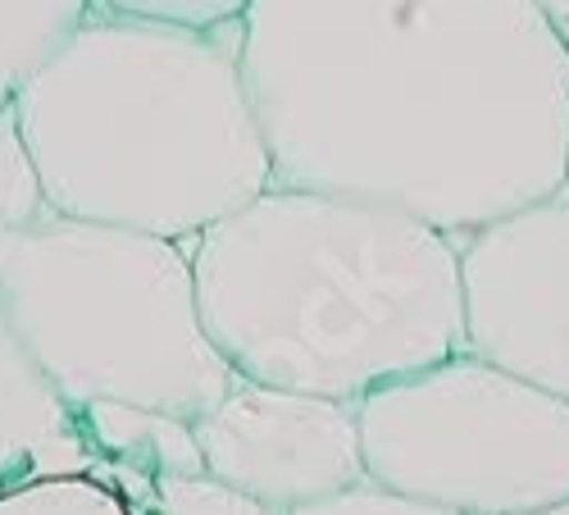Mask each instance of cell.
<instances>
[{
  "label": "cell",
  "mask_w": 569,
  "mask_h": 515,
  "mask_svg": "<svg viewBox=\"0 0 569 515\" xmlns=\"http://www.w3.org/2000/svg\"><path fill=\"white\" fill-rule=\"evenodd\" d=\"M273 187L479 232L565 192L569 51L538 0H251Z\"/></svg>",
  "instance_id": "6da1fadb"
},
{
  "label": "cell",
  "mask_w": 569,
  "mask_h": 515,
  "mask_svg": "<svg viewBox=\"0 0 569 515\" xmlns=\"http://www.w3.org/2000/svg\"><path fill=\"white\" fill-rule=\"evenodd\" d=\"M182 247L237 379L356 406L465 351L460 247L415 215L269 187Z\"/></svg>",
  "instance_id": "7a4b0ae2"
},
{
  "label": "cell",
  "mask_w": 569,
  "mask_h": 515,
  "mask_svg": "<svg viewBox=\"0 0 569 515\" xmlns=\"http://www.w3.org/2000/svg\"><path fill=\"white\" fill-rule=\"evenodd\" d=\"M242 23L187 32L87 23L14 97V132L51 215L187 242L273 187Z\"/></svg>",
  "instance_id": "3957f363"
},
{
  "label": "cell",
  "mask_w": 569,
  "mask_h": 515,
  "mask_svg": "<svg viewBox=\"0 0 569 515\" xmlns=\"http://www.w3.org/2000/svg\"><path fill=\"white\" fill-rule=\"evenodd\" d=\"M0 338L69 410L123 402L192 425L237 379L182 242L64 215L0 228Z\"/></svg>",
  "instance_id": "277c9868"
},
{
  "label": "cell",
  "mask_w": 569,
  "mask_h": 515,
  "mask_svg": "<svg viewBox=\"0 0 569 515\" xmlns=\"http://www.w3.org/2000/svg\"><path fill=\"white\" fill-rule=\"evenodd\" d=\"M365 475L456 515L569 502V402L456 351L356 402Z\"/></svg>",
  "instance_id": "5b68a950"
},
{
  "label": "cell",
  "mask_w": 569,
  "mask_h": 515,
  "mask_svg": "<svg viewBox=\"0 0 569 515\" xmlns=\"http://www.w3.org/2000/svg\"><path fill=\"white\" fill-rule=\"evenodd\" d=\"M465 351L569 402V197L456 238Z\"/></svg>",
  "instance_id": "8992f818"
},
{
  "label": "cell",
  "mask_w": 569,
  "mask_h": 515,
  "mask_svg": "<svg viewBox=\"0 0 569 515\" xmlns=\"http://www.w3.org/2000/svg\"><path fill=\"white\" fill-rule=\"evenodd\" d=\"M192 434L206 475L264 502L273 515L369 479L351 402L232 379V388L192 419Z\"/></svg>",
  "instance_id": "52a82bcc"
},
{
  "label": "cell",
  "mask_w": 569,
  "mask_h": 515,
  "mask_svg": "<svg viewBox=\"0 0 569 515\" xmlns=\"http://www.w3.org/2000/svg\"><path fill=\"white\" fill-rule=\"evenodd\" d=\"M69 415H73L78 438L110 465H119V475H141L151 484L206 475L201 443L187 419L123 406V402H87Z\"/></svg>",
  "instance_id": "ba28073f"
},
{
  "label": "cell",
  "mask_w": 569,
  "mask_h": 515,
  "mask_svg": "<svg viewBox=\"0 0 569 515\" xmlns=\"http://www.w3.org/2000/svg\"><path fill=\"white\" fill-rule=\"evenodd\" d=\"M91 0H0V115L23 82L87 23Z\"/></svg>",
  "instance_id": "9c48e42d"
},
{
  "label": "cell",
  "mask_w": 569,
  "mask_h": 515,
  "mask_svg": "<svg viewBox=\"0 0 569 515\" xmlns=\"http://www.w3.org/2000/svg\"><path fill=\"white\" fill-rule=\"evenodd\" d=\"M0 515H132V506L91 471H51L0 493Z\"/></svg>",
  "instance_id": "30bf717a"
},
{
  "label": "cell",
  "mask_w": 569,
  "mask_h": 515,
  "mask_svg": "<svg viewBox=\"0 0 569 515\" xmlns=\"http://www.w3.org/2000/svg\"><path fill=\"white\" fill-rule=\"evenodd\" d=\"M251 0H91V14L101 19H132L187 32H223L247 19Z\"/></svg>",
  "instance_id": "8fae6325"
},
{
  "label": "cell",
  "mask_w": 569,
  "mask_h": 515,
  "mask_svg": "<svg viewBox=\"0 0 569 515\" xmlns=\"http://www.w3.org/2000/svg\"><path fill=\"white\" fill-rule=\"evenodd\" d=\"M160 515H273L264 502L228 488L214 475H187L160 484Z\"/></svg>",
  "instance_id": "7c38bea8"
},
{
  "label": "cell",
  "mask_w": 569,
  "mask_h": 515,
  "mask_svg": "<svg viewBox=\"0 0 569 515\" xmlns=\"http://www.w3.org/2000/svg\"><path fill=\"white\" fill-rule=\"evenodd\" d=\"M288 515H456L447 506H433V502H419V497H406V493H392L383 484H356V488H342L333 497H319L310 506H297Z\"/></svg>",
  "instance_id": "4fadbf2b"
},
{
  "label": "cell",
  "mask_w": 569,
  "mask_h": 515,
  "mask_svg": "<svg viewBox=\"0 0 569 515\" xmlns=\"http://www.w3.org/2000/svg\"><path fill=\"white\" fill-rule=\"evenodd\" d=\"M538 6H542V14H547L551 32L560 37V46L569 51V0H538Z\"/></svg>",
  "instance_id": "5bb4252c"
},
{
  "label": "cell",
  "mask_w": 569,
  "mask_h": 515,
  "mask_svg": "<svg viewBox=\"0 0 569 515\" xmlns=\"http://www.w3.org/2000/svg\"><path fill=\"white\" fill-rule=\"evenodd\" d=\"M533 515H569V502H556V506H547V511H533Z\"/></svg>",
  "instance_id": "9a60e30c"
},
{
  "label": "cell",
  "mask_w": 569,
  "mask_h": 515,
  "mask_svg": "<svg viewBox=\"0 0 569 515\" xmlns=\"http://www.w3.org/2000/svg\"><path fill=\"white\" fill-rule=\"evenodd\" d=\"M565 197H569V156H565Z\"/></svg>",
  "instance_id": "2e32d148"
}]
</instances>
